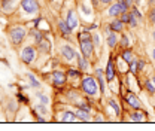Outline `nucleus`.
<instances>
[{"mask_svg": "<svg viewBox=\"0 0 155 131\" xmlns=\"http://www.w3.org/2000/svg\"><path fill=\"white\" fill-rule=\"evenodd\" d=\"M100 2H103V3H110L112 0H100Z\"/></svg>", "mask_w": 155, "mask_h": 131, "instance_id": "obj_37", "label": "nucleus"}, {"mask_svg": "<svg viewBox=\"0 0 155 131\" xmlns=\"http://www.w3.org/2000/svg\"><path fill=\"white\" fill-rule=\"evenodd\" d=\"M146 90H148L149 93H155V85L151 84V82H146Z\"/></svg>", "mask_w": 155, "mask_h": 131, "instance_id": "obj_26", "label": "nucleus"}, {"mask_svg": "<svg viewBox=\"0 0 155 131\" xmlns=\"http://www.w3.org/2000/svg\"><path fill=\"white\" fill-rule=\"evenodd\" d=\"M69 73H70V76H73V77H75V76H78V75H79V73H78V72H76V70H70Z\"/></svg>", "mask_w": 155, "mask_h": 131, "instance_id": "obj_35", "label": "nucleus"}, {"mask_svg": "<svg viewBox=\"0 0 155 131\" xmlns=\"http://www.w3.org/2000/svg\"><path fill=\"white\" fill-rule=\"evenodd\" d=\"M134 17H137V18H142V15H140V12L137 11V9H133V12H131Z\"/></svg>", "mask_w": 155, "mask_h": 131, "instance_id": "obj_33", "label": "nucleus"}, {"mask_svg": "<svg viewBox=\"0 0 155 131\" xmlns=\"http://www.w3.org/2000/svg\"><path fill=\"white\" fill-rule=\"evenodd\" d=\"M131 119L137 121V122H142V121H145V115L140 112V109H136V112L131 113Z\"/></svg>", "mask_w": 155, "mask_h": 131, "instance_id": "obj_16", "label": "nucleus"}, {"mask_svg": "<svg viewBox=\"0 0 155 131\" xmlns=\"http://www.w3.org/2000/svg\"><path fill=\"white\" fill-rule=\"evenodd\" d=\"M110 30L112 31H121L122 30V21L121 19H114L110 22Z\"/></svg>", "mask_w": 155, "mask_h": 131, "instance_id": "obj_13", "label": "nucleus"}, {"mask_svg": "<svg viewBox=\"0 0 155 131\" xmlns=\"http://www.w3.org/2000/svg\"><path fill=\"white\" fill-rule=\"evenodd\" d=\"M61 54H63V57H64L66 60H73V58H76L75 49H73L72 46H69V45H64V46L61 48Z\"/></svg>", "mask_w": 155, "mask_h": 131, "instance_id": "obj_7", "label": "nucleus"}, {"mask_svg": "<svg viewBox=\"0 0 155 131\" xmlns=\"http://www.w3.org/2000/svg\"><path fill=\"white\" fill-rule=\"evenodd\" d=\"M39 43V49H40V52H49V49H51V43H49V40L48 39H40L38 42Z\"/></svg>", "mask_w": 155, "mask_h": 131, "instance_id": "obj_12", "label": "nucleus"}, {"mask_svg": "<svg viewBox=\"0 0 155 131\" xmlns=\"http://www.w3.org/2000/svg\"><path fill=\"white\" fill-rule=\"evenodd\" d=\"M116 43H118V36H116L115 33H109V36H107V45L110 48H115Z\"/></svg>", "mask_w": 155, "mask_h": 131, "instance_id": "obj_15", "label": "nucleus"}, {"mask_svg": "<svg viewBox=\"0 0 155 131\" xmlns=\"http://www.w3.org/2000/svg\"><path fill=\"white\" fill-rule=\"evenodd\" d=\"M52 80H54V85H55V87H61V85H64V82H66V75H64L63 72H54Z\"/></svg>", "mask_w": 155, "mask_h": 131, "instance_id": "obj_9", "label": "nucleus"}, {"mask_svg": "<svg viewBox=\"0 0 155 131\" xmlns=\"http://www.w3.org/2000/svg\"><path fill=\"white\" fill-rule=\"evenodd\" d=\"M96 76L98 79V85H100V90H101V94L104 93V79H103V72L101 70H96Z\"/></svg>", "mask_w": 155, "mask_h": 131, "instance_id": "obj_14", "label": "nucleus"}, {"mask_svg": "<svg viewBox=\"0 0 155 131\" xmlns=\"http://www.w3.org/2000/svg\"><path fill=\"white\" fill-rule=\"evenodd\" d=\"M121 45H122L124 48L128 46V38H127V36H122V39H121Z\"/></svg>", "mask_w": 155, "mask_h": 131, "instance_id": "obj_27", "label": "nucleus"}, {"mask_svg": "<svg viewBox=\"0 0 155 131\" xmlns=\"http://www.w3.org/2000/svg\"><path fill=\"white\" fill-rule=\"evenodd\" d=\"M131 73H137V61H131Z\"/></svg>", "mask_w": 155, "mask_h": 131, "instance_id": "obj_29", "label": "nucleus"}, {"mask_svg": "<svg viewBox=\"0 0 155 131\" xmlns=\"http://www.w3.org/2000/svg\"><path fill=\"white\" fill-rule=\"evenodd\" d=\"M152 84H154V85H155V77H152Z\"/></svg>", "mask_w": 155, "mask_h": 131, "instance_id": "obj_38", "label": "nucleus"}, {"mask_svg": "<svg viewBox=\"0 0 155 131\" xmlns=\"http://www.w3.org/2000/svg\"><path fill=\"white\" fill-rule=\"evenodd\" d=\"M125 100L128 101V104L133 107V109H140L142 107V104H140V101H139V98L136 97L134 94H131V93H128L127 95H125Z\"/></svg>", "mask_w": 155, "mask_h": 131, "instance_id": "obj_8", "label": "nucleus"}, {"mask_svg": "<svg viewBox=\"0 0 155 131\" xmlns=\"http://www.w3.org/2000/svg\"><path fill=\"white\" fill-rule=\"evenodd\" d=\"M130 24H131V27H136L137 25V22H136V18L133 14H130Z\"/></svg>", "mask_w": 155, "mask_h": 131, "instance_id": "obj_31", "label": "nucleus"}, {"mask_svg": "<svg viewBox=\"0 0 155 131\" xmlns=\"http://www.w3.org/2000/svg\"><path fill=\"white\" fill-rule=\"evenodd\" d=\"M39 100H40V103H43V104L48 103V98H46L45 95H39Z\"/></svg>", "mask_w": 155, "mask_h": 131, "instance_id": "obj_32", "label": "nucleus"}, {"mask_svg": "<svg viewBox=\"0 0 155 131\" xmlns=\"http://www.w3.org/2000/svg\"><path fill=\"white\" fill-rule=\"evenodd\" d=\"M121 21L122 22H130V14L128 12H122L121 14Z\"/></svg>", "mask_w": 155, "mask_h": 131, "instance_id": "obj_24", "label": "nucleus"}, {"mask_svg": "<svg viewBox=\"0 0 155 131\" xmlns=\"http://www.w3.org/2000/svg\"><path fill=\"white\" fill-rule=\"evenodd\" d=\"M82 90L88 94V95H96L97 94L96 79H94V77H90V76L84 77V80H82Z\"/></svg>", "mask_w": 155, "mask_h": 131, "instance_id": "obj_1", "label": "nucleus"}, {"mask_svg": "<svg viewBox=\"0 0 155 131\" xmlns=\"http://www.w3.org/2000/svg\"><path fill=\"white\" fill-rule=\"evenodd\" d=\"M21 58H22V61L27 63V64L33 63L35 58H36V49H35L33 46H25V48L22 49V52H21Z\"/></svg>", "mask_w": 155, "mask_h": 131, "instance_id": "obj_4", "label": "nucleus"}, {"mask_svg": "<svg viewBox=\"0 0 155 131\" xmlns=\"http://www.w3.org/2000/svg\"><path fill=\"white\" fill-rule=\"evenodd\" d=\"M109 104H110V107H114V110H115V115L118 116V115H119V106L116 104V101L110 100V101H109Z\"/></svg>", "mask_w": 155, "mask_h": 131, "instance_id": "obj_23", "label": "nucleus"}, {"mask_svg": "<svg viewBox=\"0 0 155 131\" xmlns=\"http://www.w3.org/2000/svg\"><path fill=\"white\" fill-rule=\"evenodd\" d=\"M127 9H128V3H127L125 0H121V2L115 3L114 6H110V9H109V15H110V17L121 15L122 12H127Z\"/></svg>", "mask_w": 155, "mask_h": 131, "instance_id": "obj_3", "label": "nucleus"}, {"mask_svg": "<svg viewBox=\"0 0 155 131\" xmlns=\"http://www.w3.org/2000/svg\"><path fill=\"white\" fill-rule=\"evenodd\" d=\"M143 67H145V63H143V61H139V64H137V69H139V70H142Z\"/></svg>", "mask_w": 155, "mask_h": 131, "instance_id": "obj_34", "label": "nucleus"}, {"mask_svg": "<svg viewBox=\"0 0 155 131\" xmlns=\"http://www.w3.org/2000/svg\"><path fill=\"white\" fill-rule=\"evenodd\" d=\"M93 38H94V42H96V45H98V42H100V40H98V36H97V34H94Z\"/></svg>", "mask_w": 155, "mask_h": 131, "instance_id": "obj_36", "label": "nucleus"}, {"mask_svg": "<svg viewBox=\"0 0 155 131\" xmlns=\"http://www.w3.org/2000/svg\"><path fill=\"white\" fill-rule=\"evenodd\" d=\"M149 19H151L152 24H155V9H152V11L149 12Z\"/></svg>", "mask_w": 155, "mask_h": 131, "instance_id": "obj_30", "label": "nucleus"}, {"mask_svg": "<svg viewBox=\"0 0 155 131\" xmlns=\"http://www.w3.org/2000/svg\"><path fill=\"white\" fill-rule=\"evenodd\" d=\"M93 49H94V45L91 42V39H87V40H81V51H82V55L85 58H90L93 55Z\"/></svg>", "mask_w": 155, "mask_h": 131, "instance_id": "obj_6", "label": "nucleus"}, {"mask_svg": "<svg viewBox=\"0 0 155 131\" xmlns=\"http://www.w3.org/2000/svg\"><path fill=\"white\" fill-rule=\"evenodd\" d=\"M28 80H30V85H31L33 88H39V87H40V84L38 82V79L31 75V73H28Z\"/></svg>", "mask_w": 155, "mask_h": 131, "instance_id": "obj_20", "label": "nucleus"}, {"mask_svg": "<svg viewBox=\"0 0 155 131\" xmlns=\"http://www.w3.org/2000/svg\"><path fill=\"white\" fill-rule=\"evenodd\" d=\"M148 2H155V0H148Z\"/></svg>", "mask_w": 155, "mask_h": 131, "instance_id": "obj_40", "label": "nucleus"}, {"mask_svg": "<svg viewBox=\"0 0 155 131\" xmlns=\"http://www.w3.org/2000/svg\"><path fill=\"white\" fill-rule=\"evenodd\" d=\"M78 118H82L84 121H88V119H90V115H88V110H84V109L78 110Z\"/></svg>", "mask_w": 155, "mask_h": 131, "instance_id": "obj_21", "label": "nucleus"}, {"mask_svg": "<svg viewBox=\"0 0 155 131\" xmlns=\"http://www.w3.org/2000/svg\"><path fill=\"white\" fill-rule=\"evenodd\" d=\"M36 110H38L39 113H42V115H45V113H46V107H45V106H40V104H39V106H36Z\"/></svg>", "mask_w": 155, "mask_h": 131, "instance_id": "obj_28", "label": "nucleus"}, {"mask_svg": "<svg viewBox=\"0 0 155 131\" xmlns=\"http://www.w3.org/2000/svg\"><path fill=\"white\" fill-rule=\"evenodd\" d=\"M21 8L27 14H36L39 11V5L36 0H21Z\"/></svg>", "mask_w": 155, "mask_h": 131, "instance_id": "obj_5", "label": "nucleus"}, {"mask_svg": "<svg viewBox=\"0 0 155 131\" xmlns=\"http://www.w3.org/2000/svg\"><path fill=\"white\" fill-rule=\"evenodd\" d=\"M106 79L109 82H112L115 79V69H114V60L110 58L109 63H107V67H106Z\"/></svg>", "mask_w": 155, "mask_h": 131, "instance_id": "obj_10", "label": "nucleus"}, {"mask_svg": "<svg viewBox=\"0 0 155 131\" xmlns=\"http://www.w3.org/2000/svg\"><path fill=\"white\" fill-rule=\"evenodd\" d=\"M122 60L127 61V63H131V52H130L128 49H125V51L122 52Z\"/></svg>", "mask_w": 155, "mask_h": 131, "instance_id": "obj_22", "label": "nucleus"}, {"mask_svg": "<svg viewBox=\"0 0 155 131\" xmlns=\"http://www.w3.org/2000/svg\"><path fill=\"white\" fill-rule=\"evenodd\" d=\"M58 25H60V30H61V33H63V34H69V33L72 31V28L69 27V24H67L66 21H60V24H58Z\"/></svg>", "mask_w": 155, "mask_h": 131, "instance_id": "obj_18", "label": "nucleus"}, {"mask_svg": "<svg viewBox=\"0 0 155 131\" xmlns=\"http://www.w3.org/2000/svg\"><path fill=\"white\" fill-rule=\"evenodd\" d=\"M66 22L69 24V27L73 30V28H76L78 27V17L76 14L73 12V11H70L69 14H67V18H66Z\"/></svg>", "mask_w": 155, "mask_h": 131, "instance_id": "obj_11", "label": "nucleus"}, {"mask_svg": "<svg viewBox=\"0 0 155 131\" xmlns=\"http://www.w3.org/2000/svg\"><path fill=\"white\" fill-rule=\"evenodd\" d=\"M152 57H154V58H155V49H154V52H152Z\"/></svg>", "mask_w": 155, "mask_h": 131, "instance_id": "obj_39", "label": "nucleus"}, {"mask_svg": "<svg viewBox=\"0 0 155 131\" xmlns=\"http://www.w3.org/2000/svg\"><path fill=\"white\" fill-rule=\"evenodd\" d=\"M63 121L64 122H76V115L72 112H66L63 115Z\"/></svg>", "mask_w": 155, "mask_h": 131, "instance_id": "obj_17", "label": "nucleus"}, {"mask_svg": "<svg viewBox=\"0 0 155 131\" xmlns=\"http://www.w3.org/2000/svg\"><path fill=\"white\" fill-rule=\"evenodd\" d=\"M93 36H90V33H87V31H84V33H81L79 34V42L81 40H87V39H91Z\"/></svg>", "mask_w": 155, "mask_h": 131, "instance_id": "obj_25", "label": "nucleus"}, {"mask_svg": "<svg viewBox=\"0 0 155 131\" xmlns=\"http://www.w3.org/2000/svg\"><path fill=\"white\" fill-rule=\"evenodd\" d=\"M154 40H155V31H154Z\"/></svg>", "mask_w": 155, "mask_h": 131, "instance_id": "obj_41", "label": "nucleus"}, {"mask_svg": "<svg viewBox=\"0 0 155 131\" xmlns=\"http://www.w3.org/2000/svg\"><path fill=\"white\" fill-rule=\"evenodd\" d=\"M11 42L14 43V45H19L24 38H25V28L24 27H21V25H17V27H14L12 30H11Z\"/></svg>", "mask_w": 155, "mask_h": 131, "instance_id": "obj_2", "label": "nucleus"}, {"mask_svg": "<svg viewBox=\"0 0 155 131\" xmlns=\"http://www.w3.org/2000/svg\"><path fill=\"white\" fill-rule=\"evenodd\" d=\"M76 60H78V66H79L82 70H85V69H87V60L82 58L81 55H78V54H76Z\"/></svg>", "mask_w": 155, "mask_h": 131, "instance_id": "obj_19", "label": "nucleus"}]
</instances>
